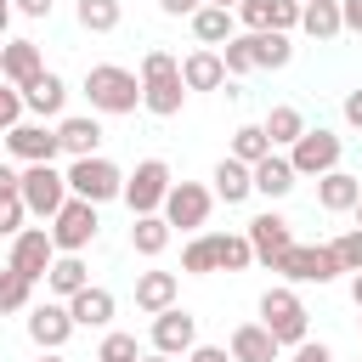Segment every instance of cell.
Wrapping results in <instances>:
<instances>
[{"label": "cell", "mask_w": 362, "mask_h": 362, "mask_svg": "<svg viewBox=\"0 0 362 362\" xmlns=\"http://www.w3.org/2000/svg\"><path fill=\"white\" fill-rule=\"evenodd\" d=\"M209 238H215V272H243V266H255V249H249L243 232H209Z\"/></svg>", "instance_id": "cell-32"}, {"label": "cell", "mask_w": 362, "mask_h": 362, "mask_svg": "<svg viewBox=\"0 0 362 362\" xmlns=\"http://www.w3.org/2000/svg\"><path fill=\"white\" fill-rule=\"evenodd\" d=\"M266 153H272V141H266V130H260V124H238V130H232V153H226V158H238V164H249V170H255Z\"/></svg>", "instance_id": "cell-35"}, {"label": "cell", "mask_w": 362, "mask_h": 362, "mask_svg": "<svg viewBox=\"0 0 362 362\" xmlns=\"http://www.w3.org/2000/svg\"><path fill=\"white\" fill-rule=\"evenodd\" d=\"M62 181H68V198H85V204H107V198H119L124 192V170L113 164V158H74L68 170H62Z\"/></svg>", "instance_id": "cell-3"}, {"label": "cell", "mask_w": 362, "mask_h": 362, "mask_svg": "<svg viewBox=\"0 0 362 362\" xmlns=\"http://www.w3.org/2000/svg\"><path fill=\"white\" fill-rule=\"evenodd\" d=\"M339 23H345L351 34H362V0H339Z\"/></svg>", "instance_id": "cell-45"}, {"label": "cell", "mask_w": 362, "mask_h": 362, "mask_svg": "<svg viewBox=\"0 0 362 362\" xmlns=\"http://www.w3.org/2000/svg\"><path fill=\"white\" fill-rule=\"evenodd\" d=\"M339 153H345V141H339L334 130L317 124V130H305L283 158L294 164V175H328V170H339Z\"/></svg>", "instance_id": "cell-9"}, {"label": "cell", "mask_w": 362, "mask_h": 362, "mask_svg": "<svg viewBox=\"0 0 362 362\" xmlns=\"http://www.w3.org/2000/svg\"><path fill=\"white\" fill-rule=\"evenodd\" d=\"M175 272H141L136 277V305L147 311V317H158V311H170L175 305Z\"/></svg>", "instance_id": "cell-26"}, {"label": "cell", "mask_w": 362, "mask_h": 362, "mask_svg": "<svg viewBox=\"0 0 362 362\" xmlns=\"http://www.w3.org/2000/svg\"><path fill=\"white\" fill-rule=\"evenodd\" d=\"M11 124H23V90H17V85H0V136H6Z\"/></svg>", "instance_id": "cell-42"}, {"label": "cell", "mask_w": 362, "mask_h": 362, "mask_svg": "<svg viewBox=\"0 0 362 362\" xmlns=\"http://www.w3.org/2000/svg\"><path fill=\"white\" fill-rule=\"evenodd\" d=\"M51 260H57V243H51V232L45 226H23L17 238H11V272L17 277H28V283H40L45 272H51Z\"/></svg>", "instance_id": "cell-11"}, {"label": "cell", "mask_w": 362, "mask_h": 362, "mask_svg": "<svg viewBox=\"0 0 362 362\" xmlns=\"http://www.w3.org/2000/svg\"><path fill=\"white\" fill-rule=\"evenodd\" d=\"M300 28H305L311 40H334V34H345V23H339V0H300Z\"/></svg>", "instance_id": "cell-27"}, {"label": "cell", "mask_w": 362, "mask_h": 362, "mask_svg": "<svg viewBox=\"0 0 362 362\" xmlns=\"http://www.w3.org/2000/svg\"><path fill=\"white\" fill-rule=\"evenodd\" d=\"M209 209H215V192H209V187H198V181H170L158 215H164L170 226H181V232H198V226L209 221Z\"/></svg>", "instance_id": "cell-10"}, {"label": "cell", "mask_w": 362, "mask_h": 362, "mask_svg": "<svg viewBox=\"0 0 362 362\" xmlns=\"http://www.w3.org/2000/svg\"><path fill=\"white\" fill-rule=\"evenodd\" d=\"M356 198H362V181H356L351 170H328V175H317V204H322L328 215L356 209Z\"/></svg>", "instance_id": "cell-21"}, {"label": "cell", "mask_w": 362, "mask_h": 362, "mask_svg": "<svg viewBox=\"0 0 362 362\" xmlns=\"http://www.w3.org/2000/svg\"><path fill=\"white\" fill-rule=\"evenodd\" d=\"M34 362H68V356H62V351H40Z\"/></svg>", "instance_id": "cell-53"}, {"label": "cell", "mask_w": 362, "mask_h": 362, "mask_svg": "<svg viewBox=\"0 0 362 362\" xmlns=\"http://www.w3.org/2000/svg\"><path fill=\"white\" fill-rule=\"evenodd\" d=\"M28 300H34V283H28V277H17V272L6 266V272H0V317L28 311Z\"/></svg>", "instance_id": "cell-36"}, {"label": "cell", "mask_w": 362, "mask_h": 362, "mask_svg": "<svg viewBox=\"0 0 362 362\" xmlns=\"http://www.w3.org/2000/svg\"><path fill=\"white\" fill-rule=\"evenodd\" d=\"M40 74H45V62H40V45H34V40H6V45H0V79H6V85L23 90V85H34Z\"/></svg>", "instance_id": "cell-17"}, {"label": "cell", "mask_w": 362, "mask_h": 362, "mask_svg": "<svg viewBox=\"0 0 362 362\" xmlns=\"http://www.w3.org/2000/svg\"><path fill=\"white\" fill-rule=\"evenodd\" d=\"M141 107L153 113V119H175L181 113V102H187V85H181V62L170 57V51H147L141 57Z\"/></svg>", "instance_id": "cell-1"}, {"label": "cell", "mask_w": 362, "mask_h": 362, "mask_svg": "<svg viewBox=\"0 0 362 362\" xmlns=\"http://www.w3.org/2000/svg\"><path fill=\"white\" fill-rule=\"evenodd\" d=\"M28 339H34L40 351H62V345L74 339V317H68V305H62V300L34 305V311H28Z\"/></svg>", "instance_id": "cell-16"}, {"label": "cell", "mask_w": 362, "mask_h": 362, "mask_svg": "<svg viewBox=\"0 0 362 362\" xmlns=\"http://www.w3.org/2000/svg\"><path fill=\"white\" fill-rule=\"evenodd\" d=\"M204 6H221V11H238L243 0H204Z\"/></svg>", "instance_id": "cell-52"}, {"label": "cell", "mask_w": 362, "mask_h": 362, "mask_svg": "<svg viewBox=\"0 0 362 362\" xmlns=\"http://www.w3.org/2000/svg\"><path fill=\"white\" fill-rule=\"evenodd\" d=\"M6 153L23 158V164H57V130H45V119H23L6 130Z\"/></svg>", "instance_id": "cell-12"}, {"label": "cell", "mask_w": 362, "mask_h": 362, "mask_svg": "<svg viewBox=\"0 0 362 362\" xmlns=\"http://www.w3.org/2000/svg\"><path fill=\"white\" fill-rule=\"evenodd\" d=\"M221 68H226V79H243V74H255V51H249V34H232V40L221 45Z\"/></svg>", "instance_id": "cell-37"}, {"label": "cell", "mask_w": 362, "mask_h": 362, "mask_svg": "<svg viewBox=\"0 0 362 362\" xmlns=\"http://www.w3.org/2000/svg\"><path fill=\"white\" fill-rule=\"evenodd\" d=\"M181 272H192V277L215 272V238H209V232H204V238H192V243L181 249Z\"/></svg>", "instance_id": "cell-38"}, {"label": "cell", "mask_w": 362, "mask_h": 362, "mask_svg": "<svg viewBox=\"0 0 362 362\" xmlns=\"http://www.w3.org/2000/svg\"><path fill=\"white\" fill-rule=\"evenodd\" d=\"M181 85H187V90H221V85H226L221 51H209V45L187 51V57H181Z\"/></svg>", "instance_id": "cell-19"}, {"label": "cell", "mask_w": 362, "mask_h": 362, "mask_svg": "<svg viewBox=\"0 0 362 362\" xmlns=\"http://www.w3.org/2000/svg\"><path fill=\"white\" fill-rule=\"evenodd\" d=\"M164 192H170V164L164 158H141L136 164V175H124V204H130V215H158L164 209Z\"/></svg>", "instance_id": "cell-7"}, {"label": "cell", "mask_w": 362, "mask_h": 362, "mask_svg": "<svg viewBox=\"0 0 362 362\" xmlns=\"http://www.w3.org/2000/svg\"><path fill=\"white\" fill-rule=\"evenodd\" d=\"M272 272H283L288 283H334L345 266H339V255H334L328 243H294Z\"/></svg>", "instance_id": "cell-8"}, {"label": "cell", "mask_w": 362, "mask_h": 362, "mask_svg": "<svg viewBox=\"0 0 362 362\" xmlns=\"http://www.w3.org/2000/svg\"><path fill=\"white\" fill-rule=\"evenodd\" d=\"M351 300H356V311H362V272L351 277Z\"/></svg>", "instance_id": "cell-50"}, {"label": "cell", "mask_w": 362, "mask_h": 362, "mask_svg": "<svg viewBox=\"0 0 362 362\" xmlns=\"http://www.w3.org/2000/svg\"><path fill=\"white\" fill-rule=\"evenodd\" d=\"M192 34H198V45L215 51V45H226V40L238 34V17L221 11V6H198V11H192Z\"/></svg>", "instance_id": "cell-28"}, {"label": "cell", "mask_w": 362, "mask_h": 362, "mask_svg": "<svg viewBox=\"0 0 362 362\" xmlns=\"http://www.w3.org/2000/svg\"><path fill=\"white\" fill-rule=\"evenodd\" d=\"M209 181H215L209 192H215V198H226V204H243V198L255 192V181H249V164H238V158H221Z\"/></svg>", "instance_id": "cell-30"}, {"label": "cell", "mask_w": 362, "mask_h": 362, "mask_svg": "<svg viewBox=\"0 0 362 362\" xmlns=\"http://www.w3.org/2000/svg\"><path fill=\"white\" fill-rule=\"evenodd\" d=\"M328 249L339 255V266H345V272H362V226H351V232H345V238H334Z\"/></svg>", "instance_id": "cell-39"}, {"label": "cell", "mask_w": 362, "mask_h": 362, "mask_svg": "<svg viewBox=\"0 0 362 362\" xmlns=\"http://www.w3.org/2000/svg\"><path fill=\"white\" fill-rule=\"evenodd\" d=\"M198 6H204V0H158V11H164V17H192Z\"/></svg>", "instance_id": "cell-46"}, {"label": "cell", "mask_w": 362, "mask_h": 362, "mask_svg": "<svg viewBox=\"0 0 362 362\" xmlns=\"http://www.w3.org/2000/svg\"><path fill=\"white\" fill-rule=\"evenodd\" d=\"M11 28V0H0V34Z\"/></svg>", "instance_id": "cell-51"}, {"label": "cell", "mask_w": 362, "mask_h": 362, "mask_svg": "<svg viewBox=\"0 0 362 362\" xmlns=\"http://www.w3.org/2000/svg\"><path fill=\"white\" fill-rule=\"evenodd\" d=\"M249 181H255V192H260V198H288L300 175H294V164H288L283 153H266V158L249 170Z\"/></svg>", "instance_id": "cell-20"}, {"label": "cell", "mask_w": 362, "mask_h": 362, "mask_svg": "<svg viewBox=\"0 0 362 362\" xmlns=\"http://www.w3.org/2000/svg\"><path fill=\"white\" fill-rule=\"evenodd\" d=\"M62 305H68L74 328H107V322H113V311H119V300H113L107 288H96V283H90V288H79V294H74V300H62Z\"/></svg>", "instance_id": "cell-18"}, {"label": "cell", "mask_w": 362, "mask_h": 362, "mask_svg": "<svg viewBox=\"0 0 362 362\" xmlns=\"http://www.w3.org/2000/svg\"><path fill=\"white\" fill-rule=\"evenodd\" d=\"M136 362H175V356H158V351H153V356H136Z\"/></svg>", "instance_id": "cell-54"}, {"label": "cell", "mask_w": 362, "mask_h": 362, "mask_svg": "<svg viewBox=\"0 0 362 362\" xmlns=\"http://www.w3.org/2000/svg\"><path fill=\"white\" fill-rule=\"evenodd\" d=\"M339 113H345V124H351V130H362V85H356V90H345V107H339Z\"/></svg>", "instance_id": "cell-44"}, {"label": "cell", "mask_w": 362, "mask_h": 362, "mask_svg": "<svg viewBox=\"0 0 362 362\" xmlns=\"http://www.w3.org/2000/svg\"><path fill=\"white\" fill-rule=\"evenodd\" d=\"M249 51H255V68H288L294 62V45H288V34H249Z\"/></svg>", "instance_id": "cell-34"}, {"label": "cell", "mask_w": 362, "mask_h": 362, "mask_svg": "<svg viewBox=\"0 0 362 362\" xmlns=\"http://www.w3.org/2000/svg\"><path fill=\"white\" fill-rule=\"evenodd\" d=\"M260 130H266V141H272V153H277V147H294V141L305 136V113L283 102V107H272V113H266V124H260Z\"/></svg>", "instance_id": "cell-29"}, {"label": "cell", "mask_w": 362, "mask_h": 362, "mask_svg": "<svg viewBox=\"0 0 362 362\" xmlns=\"http://www.w3.org/2000/svg\"><path fill=\"white\" fill-rule=\"evenodd\" d=\"M85 96H90V113H136L141 107V79L119 62H96L85 74Z\"/></svg>", "instance_id": "cell-2"}, {"label": "cell", "mask_w": 362, "mask_h": 362, "mask_svg": "<svg viewBox=\"0 0 362 362\" xmlns=\"http://www.w3.org/2000/svg\"><path fill=\"white\" fill-rule=\"evenodd\" d=\"M57 147H62L68 158H96V147H102L96 113H90V119H62V124H57Z\"/></svg>", "instance_id": "cell-22"}, {"label": "cell", "mask_w": 362, "mask_h": 362, "mask_svg": "<svg viewBox=\"0 0 362 362\" xmlns=\"http://www.w3.org/2000/svg\"><path fill=\"white\" fill-rule=\"evenodd\" d=\"M187 362H232V356H226L221 345H192V351H187Z\"/></svg>", "instance_id": "cell-47"}, {"label": "cell", "mask_w": 362, "mask_h": 362, "mask_svg": "<svg viewBox=\"0 0 362 362\" xmlns=\"http://www.w3.org/2000/svg\"><path fill=\"white\" fill-rule=\"evenodd\" d=\"M249 34H288V28H300V0H243L238 11H232Z\"/></svg>", "instance_id": "cell-15"}, {"label": "cell", "mask_w": 362, "mask_h": 362, "mask_svg": "<svg viewBox=\"0 0 362 362\" xmlns=\"http://www.w3.org/2000/svg\"><path fill=\"white\" fill-rule=\"evenodd\" d=\"M141 351H136V334H107L102 339V351H96V362H136Z\"/></svg>", "instance_id": "cell-40"}, {"label": "cell", "mask_w": 362, "mask_h": 362, "mask_svg": "<svg viewBox=\"0 0 362 362\" xmlns=\"http://www.w3.org/2000/svg\"><path fill=\"white\" fill-rule=\"evenodd\" d=\"M45 288H51L57 300H74L79 288H90V266H85L79 255H57L51 272H45Z\"/></svg>", "instance_id": "cell-25"}, {"label": "cell", "mask_w": 362, "mask_h": 362, "mask_svg": "<svg viewBox=\"0 0 362 362\" xmlns=\"http://www.w3.org/2000/svg\"><path fill=\"white\" fill-rule=\"evenodd\" d=\"M96 204H85V198H68L57 215H51V243H57V255H85L90 243H96Z\"/></svg>", "instance_id": "cell-6"}, {"label": "cell", "mask_w": 362, "mask_h": 362, "mask_svg": "<svg viewBox=\"0 0 362 362\" xmlns=\"http://www.w3.org/2000/svg\"><path fill=\"white\" fill-rule=\"evenodd\" d=\"M130 249L147 255V260H158V255L170 249V221H164V215H136V226H130Z\"/></svg>", "instance_id": "cell-31"}, {"label": "cell", "mask_w": 362, "mask_h": 362, "mask_svg": "<svg viewBox=\"0 0 362 362\" xmlns=\"http://www.w3.org/2000/svg\"><path fill=\"white\" fill-rule=\"evenodd\" d=\"M288 362H334V351H328V345H322V339H300V345H294V356H288Z\"/></svg>", "instance_id": "cell-43"}, {"label": "cell", "mask_w": 362, "mask_h": 362, "mask_svg": "<svg viewBox=\"0 0 362 362\" xmlns=\"http://www.w3.org/2000/svg\"><path fill=\"white\" fill-rule=\"evenodd\" d=\"M17 198H23V209H28V215L51 221V215L68 204V181H62V170H57V164H28V170L17 175Z\"/></svg>", "instance_id": "cell-5"}, {"label": "cell", "mask_w": 362, "mask_h": 362, "mask_svg": "<svg viewBox=\"0 0 362 362\" xmlns=\"http://www.w3.org/2000/svg\"><path fill=\"white\" fill-rule=\"evenodd\" d=\"M192 345H198V317H192V311L170 305V311L153 317V351H158V356H187Z\"/></svg>", "instance_id": "cell-14"}, {"label": "cell", "mask_w": 362, "mask_h": 362, "mask_svg": "<svg viewBox=\"0 0 362 362\" xmlns=\"http://www.w3.org/2000/svg\"><path fill=\"white\" fill-rule=\"evenodd\" d=\"M260 328H266L277 345H300L305 328H311L305 300H300L294 288H266V294H260Z\"/></svg>", "instance_id": "cell-4"}, {"label": "cell", "mask_w": 362, "mask_h": 362, "mask_svg": "<svg viewBox=\"0 0 362 362\" xmlns=\"http://www.w3.org/2000/svg\"><path fill=\"white\" fill-rule=\"evenodd\" d=\"M243 238H249V249H255V260H260V266H277V260H283V255L294 249V232H288V221H283L277 209L255 215Z\"/></svg>", "instance_id": "cell-13"}, {"label": "cell", "mask_w": 362, "mask_h": 362, "mask_svg": "<svg viewBox=\"0 0 362 362\" xmlns=\"http://www.w3.org/2000/svg\"><path fill=\"white\" fill-rule=\"evenodd\" d=\"M0 192H17V170L11 164H0Z\"/></svg>", "instance_id": "cell-49"}, {"label": "cell", "mask_w": 362, "mask_h": 362, "mask_svg": "<svg viewBox=\"0 0 362 362\" xmlns=\"http://www.w3.org/2000/svg\"><path fill=\"white\" fill-rule=\"evenodd\" d=\"M68 102V85L57 74H40L34 85H23V113H40V119H57Z\"/></svg>", "instance_id": "cell-24"}, {"label": "cell", "mask_w": 362, "mask_h": 362, "mask_svg": "<svg viewBox=\"0 0 362 362\" xmlns=\"http://www.w3.org/2000/svg\"><path fill=\"white\" fill-rule=\"evenodd\" d=\"M277 339L260 328V322H238L232 328V362H277Z\"/></svg>", "instance_id": "cell-23"}, {"label": "cell", "mask_w": 362, "mask_h": 362, "mask_svg": "<svg viewBox=\"0 0 362 362\" xmlns=\"http://www.w3.org/2000/svg\"><path fill=\"white\" fill-rule=\"evenodd\" d=\"M356 226H362V198H356Z\"/></svg>", "instance_id": "cell-55"}, {"label": "cell", "mask_w": 362, "mask_h": 362, "mask_svg": "<svg viewBox=\"0 0 362 362\" xmlns=\"http://www.w3.org/2000/svg\"><path fill=\"white\" fill-rule=\"evenodd\" d=\"M74 17H79V28H85V34H113V28H119V17H124V6H119V0H79V6H74Z\"/></svg>", "instance_id": "cell-33"}, {"label": "cell", "mask_w": 362, "mask_h": 362, "mask_svg": "<svg viewBox=\"0 0 362 362\" xmlns=\"http://www.w3.org/2000/svg\"><path fill=\"white\" fill-rule=\"evenodd\" d=\"M11 11H23V17H51V0H11Z\"/></svg>", "instance_id": "cell-48"}, {"label": "cell", "mask_w": 362, "mask_h": 362, "mask_svg": "<svg viewBox=\"0 0 362 362\" xmlns=\"http://www.w3.org/2000/svg\"><path fill=\"white\" fill-rule=\"evenodd\" d=\"M23 215H28L23 198H17V192H0V238H17V232H23Z\"/></svg>", "instance_id": "cell-41"}]
</instances>
